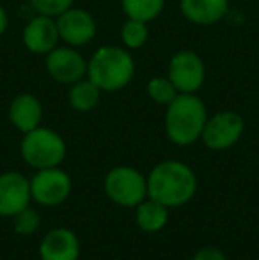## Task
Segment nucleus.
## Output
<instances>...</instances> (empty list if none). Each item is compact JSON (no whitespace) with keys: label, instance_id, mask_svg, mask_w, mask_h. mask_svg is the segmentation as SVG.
<instances>
[{"label":"nucleus","instance_id":"obj_12","mask_svg":"<svg viewBox=\"0 0 259 260\" xmlns=\"http://www.w3.org/2000/svg\"><path fill=\"white\" fill-rule=\"evenodd\" d=\"M31 182L18 172L0 175V216H14L28 207Z\"/></svg>","mask_w":259,"mask_h":260},{"label":"nucleus","instance_id":"obj_20","mask_svg":"<svg viewBox=\"0 0 259 260\" xmlns=\"http://www.w3.org/2000/svg\"><path fill=\"white\" fill-rule=\"evenodd\" d=\"M176 87L172 85L167 76H153L148 82V96L155 101L156 105H169L174 98L178 96Z\"/></svg>","mask_w":259,"mask_h":260},{"label":"nucleus","instance_id":"obj_13","mask_svg":"<svg viewBox=\"0 0 259 260\" xmlns=\"http://www.w3.org/2000/svg\"><path fill=\"white\" fill-rule=\"evenodd\" d=\"M41 260H78L80 244L68 229H55L45 236L39 246Z\"/></svg>","mask_w":259,"mask_h":260},{"label":"nucleus","instance_id":"obj_14","mask_svg":"<svg viewBox=\"0 0 259 260\" xmlns=\"http://www.w3.org/2000/svg\"><path fill=\"white\" fill-rule=\"evenodd\" d=\"M43 119V105L34 94H18L9 105V120L18 131L28 133L36 129Z\"/></svg>","mask_w":259,"mask_h":260},{"label":"nucleus","instance_id":"obj_11","mask_svg":"<svg viewBox=\"0 0 259 260\" xmlns=\"http://www.w3.org/2000/svg\"><path fill=\"white\" fill-rule=\"evenodd\" d=\"M23 46L34 55H48L53 48L59 46L61 36L57 28V21L52 16L36 14L28 18L21 34Z\"/></svg>","mask_w":259,"mask_h":260},{"label":"nucleus","instance_id":"obj_24","mask_svg":"<svg viewBox=\"0 0 259 260\" xmlns=\"http://www.w3.org/2000/svg\"><path fill=\"white\" fill-rule=\"evenodd\" d=\"M7 25H9V16H7L6 9L0 6V36L7 30Z\"/></svg>","mask_w":259,"mask_h":260},{"label":"nucleus","instance_id":"obj_21","mask_svg":"<svg viewBox=\"0 0 259 260\" xmlns=\"http://www.w3.org/2000/svg\"><path fill=\"white\" fill-rule=\"evenodd\" d=\"M75 0H28L36 14H45V16L57 18L63 14L66 9L73 7Z\"/></svg>","mask_w":259,"mask_h":260},{"label":"nucleus","instance_id":"obj_1","mask_svg":"<svg viewBox=\"0 0 259 260\" xmlns=\"http://www.w3.org/2000/svg\"><path fill=\"white\" fill-rule=\"evenodd\" d=\"M197 189V179L190 167L181 161H163L148 177V195L165 207L187 204Z\"/></svg>","mask_w":259,"mask_h":260},{"label":"nucleus","instance_id":"obj_16","mask_svg":"<svg viewBox=\"0 0 259 260\" xmlns=\"http://www.w3.org/2000/svg\"><path fill=\"white\" fill-rule=\"evenodd\" d=\"M101 90L96 83H93L89 78H82L69 85L68 103L76 112H91L100 103Z\"/></svg>","mask_w":259,"mask_h":260},{"label":"nucleus","instance_id":"obj_7","mask_svg":"<svg viewBox=\"0 0 259 260\" xmlns=\"http://www.w3.org/2000/svg\"><path fill=\"white\" fill-rule=\"evenodd\" d=\"M243 129H245L243 117L227 110V112L215 113L206 120L200 138H203L204 145L211 151H224V149L233 147L240 140Z\"/></svg>","mask_w":259,"mask_h":260},{"label":"nucleus","instance_id":"obj_15","mask_svg":"<svg viewBox=\"0 0 259 260\" xmlns=\"http://www.w3.org/2000/svg\"><path fill=\"white\" fill-rule=\"evenodd\" d=\"M185 20L195 25H213L229 11V0H180Z\"/></svg>","mask_w":259,"mask_h":260},{"label":"nucleus","instance_id":"obj_3","mask_svg":"<svg viewBox=\"0 0 259 260\" xmlns=\"http://www.w3.org/2000/svg\"><path fill=\"white\" fill-rule=\"evenodd\" d=\"M208 120L206 105L195 94H178L165 112L167 137L176 145H190L200 138Z\"/></svg>","mask_w":259,"mask_h":260},{"label":"nucleus","instance_id":"obj_2","mask_svg":"<svg viewBox=\"0 0 259 260\" xmlns=\"http://www.w3.org/2000/svg\"><path fill=\"white\" fill-rule=\"evenodd\" d=\"M133 76L135 60L125 46H101L87 60V78L96 83L101 92L123 90Z\"/></svg>","mask_w":259,"mask_h":260},{"label":"nucleus","instance_id":"obj_10","mask_svg":"<svg viewBox=\"0 0 259 260\" xmlns=\"http://www.w3.org/2000/svg\"><path fill=\"white\" fill-rule=\"evenodd\" d=\"M31 193L43 206H59L71 193V179L57 167L43 168L31 181Z\"/></svg>","mask_w":259,"mask_h":260},{"label":"nucleus","instance_id":"obj_22","mask_svg":"<svg viewBox=\"0 0 259 260\" xmlns=\"http://www.w3.org/2000/svg\"><path fill=\"white\" fill-rule=\"evenodd\" d=\"M39 226V216L32 209H23L18 214H14V230L21 236H31L38 230Z\"/></svg>","mask_w":259,"mask_h":260},{"label":"nucleus","instance_id":"obj_23","mask_svg":"<svg viewBox=\"0 0 259 260\" xmlns=\"http://www.w3.org/2000/svg\"><path fill=\"white\" fill-rule=\"evenodd\" d=\"M192 260H225V255H224V251L218 250V248L208 246L197 251L195 257Z\"/></svg>","mask_w":259,"mask_h":260},{"label":"nucleus","instance_id":"obj_6","mask_svg":"<svg viewBox=\"0 0 259 260\" xmlns=\"http://www.w3.org/2000/svg\"><path fill=\"white\" fill-rule=\"evenodd\" d=\"M105 189L116 204L133 207L138 206L148 195V181L135 168L118 167L108 172L105 179Z\"/></svg>","mask_w":259,"mask_h":260},{"label":"nucleus","instance_id":"obj_17","mask_svg":"<svg viewBox=\"0 0 259 260\" xmlns=\"http://www.w3.org/2000/svg\"><path fill=\"white\" fill-rule=\"evenodd\" d=\"M167 207L163 204L156 202V200H142L137 207V223L142 230L146 232H158L165 226L167 223Z\"/></svg>","mask_w":259,"mask_h":260},{"label":"nucleus","instance_id":"obj_18","mask_svg":"<svg viewBox=\"0 0 259 260\" xmlns=\"http://www.w3.org/2000/svg\"><path fill=\"white\" fill-rule=\"evenodd\" d=\"M121 6L125 14L131 20L149 23L162 14L165 0H121Z\"/></svg>","mask_w":259,"mask_h":260},{"label":"nucleus","instance_id":"obj_4","mask_svg":"<svg viewBox=\"0 0 259 260\" xmlns=\"http://www.w3.org/2000/svg\"><path fill=\"white\" fill-rule=\"evenodd\" d=\"M21 156L34 168H53L63 163L66 144L59 133L50 127H36L21 140Z\"/></svg>","mask_w":259,"mask_h":260},{"label":"nucleus","instance_id":"obj_8","mask_svg":"<svg viewBox=\"0 0 259 260\" xmlns=\"http://www.w3.org/2000/svg\"><path fill=\"white\" fill-rule=\"evenodd\" d=\"M55 21L61 41H64L68 46L80 48V46L89 45L96 38V20L89 11L82 7H69L55 18Z\"/></svg>","mask_w":259,"mask_h":260},{"label":"nucleus","instance_id":"obj_9","mask_svg":"<svg viewBox=\"0 0 259 260\" xmlns=\"http://www.w3.org/2000/svg\"><path fill=\"white\" fill-rule=\"evenodd\" d=\"M45 68L50 78L64 85H73L87 76V60L73 46H57L46 55Z\"/></svg>","mask_w":259,"mask_h":260},{"label":"nucleus","instance_id":"obj_19","mask_svg":"<svg viewBox=\"0 0 259 260\" xmlns=\"http://www.w3.org/2000/svg\"><path fill=\"white\" fill-rule=\"evenodd\" d=\"M149 39V30H148V23L138 20H128L123 23L121 27V41L125 45V48L131 50H138L148 43Z\"/></svg>","mask_w":259,"mask_h":260},{"label":"nucleus","instance_id":"obj_5","mask_svg":"<svg viewBox=\"0 0 259 260\" xmlns=\"http://www.w3.org/2000/svg\"><path fill=\"white\" fill-rule=\"evenodd\" d=\"M167 78L180 94H195L206 80V66L194 50H180L170 57Z\"/></svg>","mask_w":259,"mask_h":260}]
</instances>
